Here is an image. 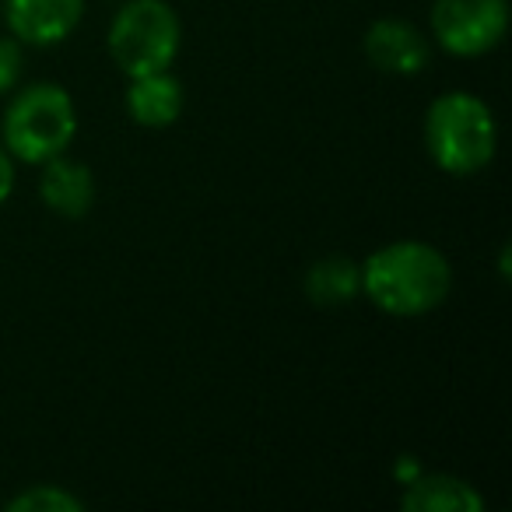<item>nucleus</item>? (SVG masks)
<instances>
[{
    "label": "nucleus",
    "mask_w": 512,
    "mask_h": 512,
    "mask_svg": "<svg viewBox=\"0 0 512 512\" xmlns=\"http://www.w3.org/2000/svg\"><path fill=\"white\" fill-rule=\"evenodd\" d=\"M509 256H512V246H502V256H498V267H502V278H509V274H512Z\"/></svg>",
    "instance_id": "nucleus-16"
},
{
    "label": "nucleus",
    "mask_w": 512,
    "mask_h": 512,
    "mask_svg": "<svg viewBox=\"0 0 512 512\" xmlns=\"http://www.w3.org/2000/svg\"><path fill=\"white\" fill-rule=\"evenodd\" d=\"M362 50L376 71L397 74V78H411V74H421L432 64L428 36L418 25L404 22V18H379V22H372L362 39Z\"/></svg>",
    "instance_id": "nucleus-6"
},
{
    "label": "nucleus",
    "mask_w": 512,
    "mask_h": 512,
    "mask_svg": "<svg viewBox=\"0 0 512 512\" xmlns=\"http://www.w3.org/2000/svg\"><path fill=\"white\" fill-rule=\"evenodd\" d=\"M127 113L137 127L165 130L183 113V85L172 71H155L130 78L127 85Z\"/></svg>",
    "instance_id": "nucleus-9"
},
{
    "label": "nucleus",
    "mask_w": 512,
    "mask_h": 512,
    "mask_svg": "<svg viewBox=\"0 0 512 512\" xmlns=\"http://www.w3.org/2000/svg\"><path fill=\"white\" fill-rule=\"evenodd\" d=\"M421 474V463L414 460V456H400L397 463H393V477H397L400 484H407V481H414V477Z\"/></svg>",
    "instance_id": "nucleus-15"
},
{
    "label": "nucleus",
    "mask_w": 512,
    "mask_h": 512,
    "mask_svg": "<svg viewBox=\"0 0 512 512\" xmlns=\"http://www.w3.org/2000/svg\"><path fill=\"white\" fill-rule=\"evenodd\" d=\"M453 292V264L428 242L400 239L365 256L362 295L386 316L414 320L439 309Z\"/></svg>",
    "instance_id": "nucleus-1"
},
{
    "label": "nucleus",
    "mask_w": 512,
    "mask_h": 512,
    "mask_svg": "<svg viewBox=\"0 0 512 512\" xmlns=\"http://www.w3.org/2000/svg\"><path fill=\"white\" fill-rule=\"evenodd\" d=\"M428 25L449 57H484L509 32V0H435Z\"/></svg>",
    "instance_id": "nucleus-5"
},
{
    "label": "nucleus",
    "mask_w": 512,
    "mask_h": 512,
    "mask_svg": "<svg viewBox=\"0 0 512 512\" xmlns=\"http://www.w3.org/2000/svg\"><path fill=\"white\" fill-rule=\"evenodd\" d=\"M106 46L127 78L169 71L183 46V22L169 0H127L109 22Z\"/></svg>",
    "instance_id": "nucleus-4"
},
{
    "label": "nucleus",
    "mask_w": 512,
    "mask_h": 512,
    "mask_svg": "<svg viewBox=\"0 0 512 512\" xmlns=\"http://www.w3.org/2000/svg\"><path fill=\"white\" fill-rule=\"evenodd\" d=\"M404 512H484V495L456 474H425L404 484Z\"/></svg>",
    "instance_id": "nucleus-10"
},
{
    "label": "nucleus",
    "mask_w": 512,
    "mask_h": 512,
    "mask_svg": "<svg viewBox=\"0 0 512 512\" xmlns=\"http://www.w3.org/2000/svg\"><path fill=\"white\" fill-rule=\"evenodd\" d=\"M39 197L57 218L78 221L92 211L95 204V176L88 165L74 162L67 155H57L43 162V179H39Z\"/></svg>",
    "instance_id": "nucleus-8"
},
{
    "label": "nucleus",
    "mask_w": 512,
    "mask_h": 512,
    "mask_svg": "<svg viewBox=\"0 0 512 512\" xmlns=\"http://www.w3.org/2000/svg\"><path fill=\"white\" fill-rule=\"evenodd\" d=\"M11 190H15V158L0 144V204L11 197Z\"/></svg>",
    "instance_id": "nucleus-14"
},
{
    "label": "nucleus",
    "mask_w": 512,
    "mask_h": 512,
    "mask_svg": "<svg viewBox=\"0 0 512 512\" xmlns=\"http://www.w3.org/2000/svg\"><path fill=\"white\" fill-rule=\"evenodd\" d=\"M22 67H25V57H22V43L15 36H0V95H8L11 88L18 85L22 78Z\"/></svg>",
    "instance_id": "nucleus-13"
},
{
    "label": "nucleus",
    "mask_w": 512,
    "mask_h": 512,
    "mask_svg": "<svg viewBox=\"0 0 512 512\" xmlns=\"http://www.w3.org/2000/svg\"><path fill=\"white\" fill-rule=\"evenodd\" d=\"M85 0H8L4 18L18 43L57 46L81 25Z\"/></svg>",
    "instance_id": "nucleus-7"
},
{
    "label": "nucleus",
    "mask_w": 512,
    "mask_h": 512,
    "mask_svg": "<svg viewBox=\"0 0 512 512\" xmlns=\"http://www.w3.org/2000/svg\"><path fill=\"white\" fill-rule=\"evenodd\" d=\"M8 512H85V502H81L74 491L60 488V484H32V488H22L18 495H11L4 502Z\"/></svg>",
    "instance_id": "nucleus-12"
},
{
    "label": "nucleus",
    "mask_w": 512,
    "mask_h": 512,
    "mask_svg": "<svg viewBox=\"0 0 512 512\" xmlns=\"http://www.w3.org/2000/svg\"><path fill=\"white\" fill-rule=\"evenodd\" d=\"M306 295L316 306H341L362 295V264L351 256H323L306 271Z\"/></svg>",
    "instance_id": "nucleus-11"
},
{
    "label": "nucleus",
    "mask_w": 512,
    "mask_h": 512,
    "mask_svg": "<svg viewBox=\"0 0 512 512\" xmlns=\"http://www.w3.org/2000/svg\"><path fill=\"white\" fill-rule=\"evenodd\" d=\"M74 137H78V106L71 92L53 81H36L15 92L0 120V144L25 165H43L67 155Z\"/></svg>",
    "instance_id": "nucleus-2"
},
{
    "label": "nucleus",
    "mask_w": 512,
    "mask_h": 512,
    "mask_svg": "<svg viewBox=\"0 0 512 512\" xmlns=\"http://www.w3.org/2000/svg\"><path fill=\"white\" fill-rule=\"evenodd\" d=\"M425 148L449 176H477L498 151L495 113L470 92H442L425 113Z\"/></svg>",
    "instance_id": "nucleus-3"
}]
</instances>
